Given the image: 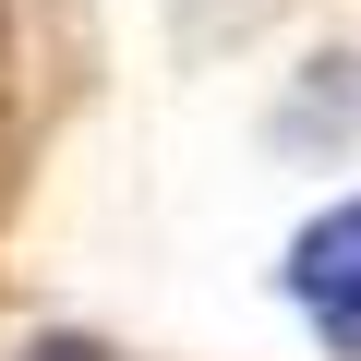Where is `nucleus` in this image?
Masks as SVG:
<instances>
[{
    "mask_svg": "<svg viewBox=\"0 0 361 361\" xmlns=\"http://www.w3.org/2000/svg\"><path fill=\"white\" fill-rule=\"evenodd\" d=\"M289 301L313 313V337H325V349H349V361H361V193H349V205H325V217L289 241Z\"/></svg>",
    "mask_w": 361,
    "mask_h": 361,
    "instance_id": "obj_1",
    "label": "nucleus"
}]
</instances>
